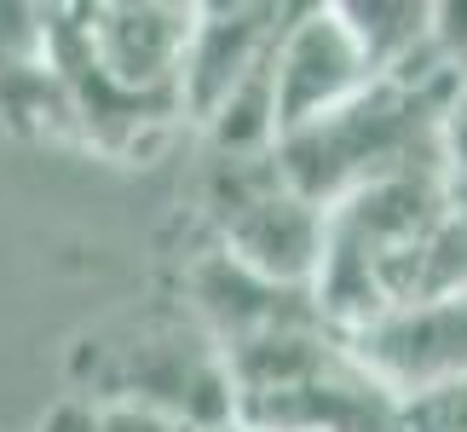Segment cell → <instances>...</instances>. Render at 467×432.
<instances>
[{"instance_id":"cell-1","label":"cell","mask_w":467,"mask_h":432,"mask_svg":"<svg viewBox=\"0 0 467 432\" xmlns=\"http://www.w3.org/2000/svg\"><path fill=\"white\" fill-rule=\"evenodd\" d=\"M375 81L369 58L358 52L340 6H295L272 52V98H277V139L323 121L352 104Z\"/></svg>"},{"instance_id":"cell-2","label":"cell","mask_w":467,"mask_h":432,"mask_svg":"<svg viewBox=\"0 0 467 432\" xmlns=\"http://www.w3.org/2000/svg\"><path fill=\"white\" fill-rule=\"evenodd\" d=\"M347 346L387 398L416 404L467 375V294L392 305L381 323H369Z\"/></svg>"},{"instance_id":"cell-3","label":"cell","mask_w":467,"mask_h":432,"mask_svg":"<svg viewBox=\"0 0 467 432\" xmlns=\"http://www.w3.org/2000/svg\"><path fill=\"white\" fill-rule=\"evenodd\" d=\"M196 6L168 0H116V6H76L81 46L116 87L139 98H173L179 104V64L191 46Z\"/></svg>"},{"instance_id":"cell-4","label":"cell","mask_w":467,"mask_h":432,"mask_svg":"<svg viewBox=\"0 0 467 432\" xmlns=\"http://www.w3.org/2000/svg\"><path fill=\"white\" fill-rule=\"evenodd\" d=\"M289 12L295 6H196L191 46L179 64V116L208 128L225 98L272 64Z\"/></svg>"}]
</instances>
